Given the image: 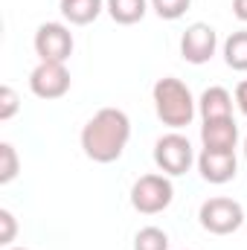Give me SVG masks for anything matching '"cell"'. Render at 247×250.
Instances as JSON below:
<instances>
[{
  "label": "cell",
  "instance_id": "52a82bcc",
  "mask_svg": "<svg viewBox=\"0 0 247 250\" xmlns=\"http://www.w3.org/2000/svg\"><path fill=\"white\" fill-rule=\"evenodd\" d=\"M218 50V35L209 23L198 21V23H189L186 32L181 35V56L189 64H206Z\"/></svg>",
  "mask_w": 247,
  "mask_h": 250
},
{
  "label": "cell",
  "instance_id": "ba28073f",
  "mask_svg": "<svg viewBox=\"0 0 247 250\" xmlns=\"http://www.w3.org/2000/svg\"><path fill=\"white\" fill-rule=\"evenodd\" d=\"M29 90L38 99H62L70 90V73L64 64L56 62H41L32 73H29Z\"/></svg>",
  "mask_w": 247,
  "mask_h": 250
},
{
  "label": "cell",
  "instance_id": "7c38bea8",
  "mask_svg": "<svg viewBox=\"0 0 247 250\" xmlns=\"http://www.w3.org/2000/svg\"><path fill=\"white\" fill-rule=\"evenodd\" d=\"M59 9H62V15H64L67 23H73V26H87V23H93V21L102 15L105 0H62Z\"/></svg>",
  "mask_w": 247,
  "mask_h": 250
},
{
  "label": "cell",
  "instance_id": "8fae6325",
  "mask_svg": "<svg viewBox=\"0 0 247 250\" xmlns=\"http://www.w3.org/2000/svg\"><path fill=\"white\" fill-rule=\"evenodd\" d=\"M198 114H201V120L206 123V120H227V117H233V96H230V90H224V87H206L204 93H201V99H198Z\"/></svg>",
  "mask_w": 247,
  "mask_h": 250
},
{
  "label": "cell",
  "instance_id": "30bf717a",
  "mask_svg": "<svg viewBox=\"0 0 247 250\" xmlns=\"http://www.w3.org/2000/svg\"><path fill=\"white\" fill-rule=\"evenodd\" d=\"M201 143L209 151H236L239 143V125L233 117L227 120H206L201 125Z\"/></svg>",
  "mask_w": 247,
  "mask_h": 250
},
{
  "label": "cell",
  "instance_id": "d6986e66",
  "mask_svg": "<svg viewBox=\"0 0 247 250\" xmlns=\"http://www.w3.org/2000/svg\"><path fill=\"white\" fill-rule=\"evenodd\" d=\"M15 236H18V221H15V215H12L9 209H0V245L12 248Z\"/></svg>",
  "mask_w": 247,
  "mask_h": 250
},
{
  "label": "cell",
  "instance_id": "8992f818",
  "mask_svg": "<svg viewBox=\"0 0 247 250\" xmlns=\"http://www.w3.org/2000/svg\"><path fill=\"white\" fill-rule=\"evenodd\" d=\"M35 53H38L41 62L64 64L73 56V32L64 23H56V21L41 23L38 32H35Z\"/></svg>",
  "mask_w": 247,
  "mask_h": 250
},
{
  "label": "cell",
  "instance_id": "5bb4252c",
  "mask_svg": "<svg viewBox=\"0 0 247 250\" xmlns=\"http://www.w3.org/2000/svg\"><path fill=\"white\" fill-rule=\"evenodd\" d=\"M224 62L236 73H247V29L233 32L224 41Z\"/></svg>",
  "mask_w": 247,
  "mask_h": 250
},
{
  "label": "cell",
  "instance_id": "7a4b0ae2",
  "mask_svg": "<svg viewBox=\"0 0 247 250\" xmlns=\"http://www.w3.org/2000/svg\"><path fill=\"white\" fill-rule=\"evenodd\" d=\"M151 99H154L157 120L163 125H169L172 131H181V128H186L195 120L198 102L192 99V90L186 87L181 79H175V76L157 79L154 90H151Z\"/></svg>",
  "mask_w": 247,
  "mask_h": 250
},
{
  "label": "cell",
  "instance_id": "277c9868",
  "mask_svg": "<svg viewBox=\"0 0 247 250\" xmlns=\"http://www.w3.org/2000/svg\"><path fill=\"white\" fill-rule=\"evenodd\" d=\"M198 221L212 236H230V233H236L245 224V209H242L239 201L218 195V198H209V201L201 204Z\"/></svg>",
  "mask_w": 247,
  "mask_h": 250
},
{
  "label": "cell",
  "instance_id": "ffe728a7",
  "mask_svg": "<svg viewBox=\"0 0 247 250\" xmlns=\"http://www.w3.org/2000/svg\"><path fill=\"white\" fill-rule=\"evenodd\" d=\"M236 105H239V111L247 117V79H242L239 87H236Z\"/></svg>",
  "mask_w": 247,
  "mask_h": 250
},
{
  "label": "cell",
  "instance_id": "5b68a950",
  "mask_svg": "<svg viewBox=\"0 0 247 250\" xmlns=\"http://www.w3.org/2000/svg\"><path fill=\"white\" fill-rule=\"evenodd\" d=\"M154 163L163 175L169 178H178L186 175L189 166L195 163V151H192V143L186 140L184 134L172 131V134H163L157 143H154Z\"/></svg>",
  "mask_w": 247,
  "mask_h": 250
},
{
  "label": "cell",
  "instance_id": "9a60e30c",
  "mask_svg": "<svg viewBox=\"0 0 247 250\" xmlns=\"http://www.w3.org/2000/svg\"><path fill=\"white\" fill-rule=\"evenodd\" d=\"M134 250H169V236L160 227H143L134 236Z\"/></svg>",
  "mask_w": 247,
  "mask_h": 250
},
{
  "label": "cell",
  "instance_id": "2e32d148",
  "mask_svg": "<svg viewBox=\"0 0 247 250\" xmlns=\"http://www.w3.org/2000/svg\"><path fill=\"white\" fill-rule=\"evenodd\" d=\"M21 172V160L12 143H0V184H12Z\"/></svg>",
  "mask_w": 247,
  "mask_h": 250
},
{
  "label": "cell",
  "instance_id": "603a6c76",
  "mask_svg": "<svg viewBox=\"0 0 247 250\" xmlns=\"http://www.w3.org/2000/svg\"><path fill=\"white\" fill-rule=\"evenodd\" d=\"M245 154H247V137H245Z\"/></svg>",
  "mask_w": 247,
  "mask_h": 250
},
{
  "label": "cell",
  "instance_id": "3957f363",
  "mask_svg": "<svg viewBox=\"0 0 247 250\" xmlns=\"http://www.w3.org/2000/svg\"><path fill=\"white\" fill-rule=\"evenodd\" d=\"M175 198V187L169 181V175H143L134 181L131 187V207L143 215H157L163 209H169Z\"/></svg>",
  "mask_w": 247,
  "mask_h": 250
},
{
  "label": "cell",
  "instance_id": "9c48e42d",
  "mask_svg": "<svg viewBox=\"0 0 247 250\" xmlns=\"http://www.w3.org/2000/svg\"><path fill=\"white\" fill-rule=\"evenodd\" d=\"M198 172L206 184L212 187H221V184H230L239 172V160H236V151H209L204 148L198 154Z\"/></svg>",
  "mask_w": 247,
  "mask_h": 250
},
{
  "label": "cell",
  "instance_id": "4fadbf2b",
  "mask_svg": "<svg viewBox=\"0 0 247 250\" xmlns=\"http://www.w3.org/2000/svg\"><path fill=\"white\" fill-rule=\"evenodd\" d=\"M105 9H108V15H111L114 23L131 26V23H137V21L145 18L148 0H105Z\"/></svg>",
  "mask_w": 247,
  "mask_h": 250
},
{
  "label": "cell",
  "instance_id": "e0dca14e",
  "mask_svg": "<svg viewBox=\"0 0 247 250\" xmlns=\"http://www.w3.org/2000/svg\"><path fill=\"white\" fill-rule=\"evenodd\" d=\"M151 3V9L157 12V18H163V21H178V18H184L186 9L192 6V0H148Z\"/></svg>",
  "mask_w": 247,
  "mask_h": 250
},
{
  "label": "cell",
  "instance_id": "ac0fdd59",
  "mask_svg": "<svg viewBox=\"0 0 247 250\" xmlns=\"http://www.w3.org/2000/svg\"><path fill=\"white\" fill-rule=\"evenodd\" d=\"M18 108H21V99H18L15 87L3 84V87H0V123H9V120L18 114Z\"/></svg>",
  "mask_w": 247,
  "mask_h": 250
},
{
  "label": "cell",
  "instance_id": "6da1fadb",
  "mask_svg": "<svg viewBox=\"0 0 247 250\" xmlns=\"http://www.w3.org/2000/svg\"><path fill=\"white\" fill-rule=\"evenodd\" d=\"M128 140H131V120L120 108L96 111L82 128V148L93 163L120 160Z\"/></svg>",
  "mask_w": 247,
  "mask_h": 250
},
{
  "label": "cell",
  "instance_id": "44dd1931",
  "mask_svg": "<svg viewBox=\"0 0 247 250\" xmlns=\"http://www.w3.org/2000/svg\"><path fill=\"white\" fill-rule=\"evenodd\" d=\"M233 15H236L242 23H247V0H233Z\"/></svg>",
  "mask_w": 247,
  "mask_h": 250
},
{
  "label": "cell",
  "instance_id": "7402d4cb",
  "mask_svg": "<svg viewBox=\"0 0 247 250\" xmlns=\"http://www.w3.org/2000/svg\"><path fill=\"white\" fill-rule=\"evenodd\" d=\"M6 250H29V248H6Z\"/></svg>",
  "mask_w": 247,
  "mask_h": 250
}]
</instances>
